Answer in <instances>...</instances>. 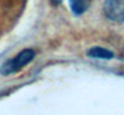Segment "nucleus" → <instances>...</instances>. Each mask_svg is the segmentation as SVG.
I'll return each mask as SVG.
<instances>
[{"label": "nucleus", "mask_w": 124, "mask_h": 115, "mask_svg": "<svg viewBox=\"0 0 124 115\" xmlns=\"http://www.w3.org/2000/svg\"><path fill=\"white\" fill-rule=\"evenodd\" d=\"M69 6L75 16H82L90 6V0H69Z\"/></svg>", "instance_id": "4"}, {"label": "nucleus", "mask_w": 124, "mask_h": 115, "mask_svg": "<svg viewBox=\"0 0 124 115\" xmlns=\"http://www.w3.org/2000/svg\"><path fill=\"white\" fill-rule=\"evenodd\" d=\"M87 55H88L89 58H93V59H102V60H111V59L115 56L113 52H111V50L107 49V48L99 47V46L92 47V48L87 52Z\"/></svg>", "instance_id": "3"}, {"label": "nucleus", "mask_w": 124, "mask_h": 115, "mask_svg": "<svg viewBox=\"0 0 124 115\" xmlns=\"http://www.w3.org/2000/svg\"><path fill=\"white\" fill-rule=\"evenodd\" d=\"M49 2H51L52 5H54V6H57V5H59V4H62V2H63V0H49Z\"/></svg>", "instance_id": "5"}, {"label": "nucleus", "mask_w": 124, "mask_h": 115, "mask_svg": "<svg viewBox=\"0 0 124 115\" xmlns=\"http://www.w3.org/2000/svg\"><path fill=\"white\" fill-rule=\"evenodd\" d=\"M102 13L112 22L124 23V0H105Z\"/></svg>", "instance_id": "2"}, {"label": "nucleus", "mask_w": 124, "mask_h": 115, "mask_svg": "<svg viewBox=\"0 0 124 115\" xmlns=\"http://www.w3.org/2000/svg\"><path fill=\"white\" fill-rule=\"evenodd\" d=\"M34 58H35V50L31 48H25L21 50L18 54H16L13 58H11L10 60L5 61L0 67V73L2 76L13 74L24 68L25 66H28L34 60Z\"/></svg>", "instance_id": "1"}]
</instances>
